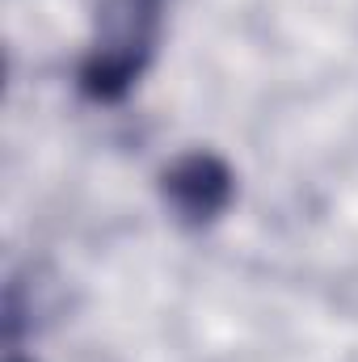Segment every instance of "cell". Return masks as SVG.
I'll use <instances>...</instances> for the list:
<instances>
[{
  "label": "cell",
  "instance_id": "1",
  "mask_svg": "<svg viewBox=\"0 0 358 362\" xmlns=\"http://www.w3.org/2000/svg\"><path fill=\"white\" fill-rule=\"evenodd\" d=\"M165 25V0H97L93 42L81 59L76 85L89 101L114 105L148 72Z\"/></svg>",
  "mask_w": 358,
  "mask_h": 362
},
{
  "label": "cell",
  "instance_id": "2",
  "mask_svg": "<svg viewBox=\"0 0 358 362\" xmlns=\"http://www.w3.org/2000/svg\"><path fill=\"white\" fill-rule=\"evenodd\" d=\"M156 189L181 228H211L236 198V173L219 152L190 148L161 169Z\"/></svg>",
  "mask_w": 358,
  "mask_h": 362
},
{
  "label": "cell",
  "instance_id": "3",
  "mask_svg": "<svg viewBox=\"0 0 358 362\" xmlns=\"http://www.w3.org/2000/svg\"><path fill=\"white\" fill-rule=\"evenodd\" d=\"M8 362H30V358H17V354H13V358H8Z\"/></svg>",
  "mask_w": 358,
  "mask_h": 362
}]
</instances>
